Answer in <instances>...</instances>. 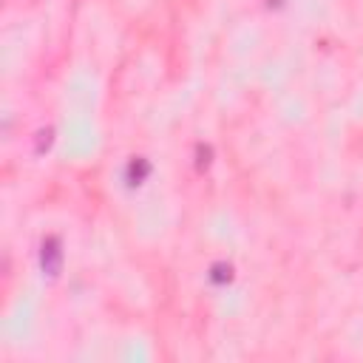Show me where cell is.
<instances>
[{"label":"cell","instance_id":"cell-1","mask_svg":"<svg viewBox=\"0 0 363 363\" xmlns=\"http://www.w3.org/2000/svg\"><path fill=\"white\" fill-rule=\"evenodd\" d=\"M40 267L45 275H57L62 267V250L57 244V238H45L40 247Z\"/></svg>","mask_w":363,"mask_h":363}]
</instances>
